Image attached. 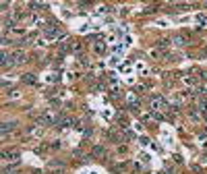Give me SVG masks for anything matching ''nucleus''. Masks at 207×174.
Here are the masks:
<instances>
[{"label": "nucleus", "instance_id": "1", "mask_svg": "<svg viewBox=\"0 0 207 174\" xmlns=\"http://www.w3.org/2000/svg\"><path fill=\"white\" fill-rule=\"evenodd\" d=\"M174 44L176 46H189V37L187 35H174Z\"/></svg>", "mask_w": 207, "mask_h": 174}, {"label": "nucleus", "instance_id": "2", "mask_svg": "<svg viewBox=\"0 0 207 174\" xmlns=\"http://www.w3.org/2000/svg\"><path fill=\"white\" fill-rule=\"evenodd\" d=\"M93 156H98V158H104V156H106V149H104L102 145L93 147Z\"/></svg>", "mask_w": 207, "mask_h": 174}, {"label": "nucleus", "instance_id": "3", "mask_svg": "<svg viewBox=\"0 0 207 174\" xmlns=\"http://www.w3.org/2000/svg\"><path fill=\"white\" fill-rule=\"evenodd\" d=\"M11 64H13V56L2 54V67H11Z\"/></svg>", "mask_w": 207, "mask_h": 174}, {"label": "nucleus", "instance_id": "4", "mask_svg": "<svg viewBox=\"0 0 207 174\" xmlns=\"http://www.w3.org/2000/svg\"><path fill=\"white\" fill-rule=\"evenodd\" d=\"M13 124H15V122H2V135H6V130H11Z\"/></svg>", "mask_w": 207, "mask_h": 174}, {"label": "nucleus", "instance_id": "5", "mask_svg": "<svg viewBox=\"0 0 207 174\" xmlns=\"http://www.w3.org/2000/svg\"><path fill=\"white\" fill-rule=\"evenodd\" d=\"M23 83H35V77L33 75H23Z\"/></svg>", "mask_w": 207, "mask_h": 174}, {"label": "nucleus", "instance_id": "6", "mask_svg": "<svg viewBox=\"0 0 207 174\" xmlns=\"http://www.w3.org/2000/svg\"><path fill=\"white\" fill-rule=\"evenodd\" d=\"M31 8H46V2H31Z\"/></svg>", "mask_w": 207, "mask_h": 174}, {"label": "nucleus", "instance_id": "7", "mask_svg": "<svg viewBox=\"0 0 207 174\" xmlns=\"http://www.w3.org/2000/svg\"><path fill=\"white\" fill-rule=\"evenodd\" d=\"M205 6H207V2H205Z\"/></svg>", "mask_w": 207, "mask_h": 174}]
</instances>
